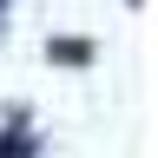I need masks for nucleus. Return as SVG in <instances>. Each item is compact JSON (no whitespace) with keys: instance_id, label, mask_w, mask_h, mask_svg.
Returning <instances> with one entry per match:
<instances>
[{"instance_id":"f257e3e1","label":"nucleus","mask_w":158,"mask_h":158,"mask_svg":"<svg viewBox=\"0 0 158 158\" xmlns=\"http://www.w3.org/2000/svg\"><path fill=\"white\" fill-rule=\"evenodd\" d=\"M0 158H40V132L27 125V106L7 112V132H0Z\"/></svg>"},{"instance_id":"f03ea898","label":"nucleus","mask_w":158,"mask_h":158,"mask_svg":"<svg viewBox=\"0 0 158 158\" xmlns=\"http://www.w3.org/2000/svg\"><path fill=\"white\" fill-rule=\"evenodd\" d=\"M46 59H59V66H92V46L86 40H46Z\"/></svg>"},{"instance_id":"7ed1b4c3","label":"nucleus","mask_w":158,"mask_h":158,"mask_svg":"<svg viewBox=\"0 0 158 158\" xmlns=\"http://www.w3.org/2000/svg\"><path fill=\"white\" fill-rule=\"evenodd\" d=\"M0 13H7V0H0Z\"/></svg>"}]
</instances>
